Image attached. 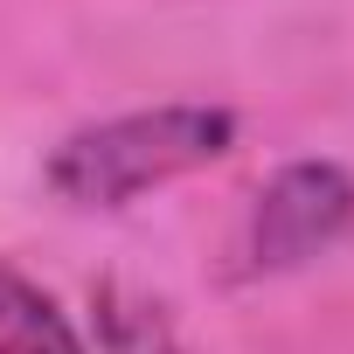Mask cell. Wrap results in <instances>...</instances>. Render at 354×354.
I'll use <instances>...</instances> for the list:
<instances>
[{
    "label": "cell",
    "instance_id": "277c9868",
    "mask_svg": "<svg viewBox=\"0 0 354 354\" xmlns=\"http://www.w3.org/2000/svg\"><path fill=\"white\" fill-rule=\"evenodd\" d=\"M97 340L104 354H181V340H174L167 313L125 285H104L97 292Z\"/></svg>",
    "mask_w": 354,
    "mask_h": 354
},
{
    "label": "cell",
    "instance_id": "7a4b0ae2",
    "mask_svg": "<svg viewBox=\"0 0 354 354\" xmlns=\"http://www.w3.org/2000/svg\"><path fill=\"white\" fill-rule=\"evenodd\" d=\"M354 230V181L333 160H299L278 181H264V195L250 202V223L236 236L243 271H292L319 250H333Z\"/></svg>",
    "mask_w": 354,
    "mask_h": 354
},
{
    "label": "cell",
    "instance_id": "6da1fadb",
    "mask_svg": "<svg viewBox=\"0 0 354 354\" xmlns=\"http://www.w3.org/2000/svg\"><path fill=\"white\" fill-rule=\"evenodd\" d=\"M230 146H236V118L223 104H153V111H125L70 132L49 153V188L77 209H125L223 160Z\"/></svg>",
    "mask_w": 354,
    "mask_h": 354
},
{
    "label": "cell",
    "instance_id": "3957f363",
    "mask_svg": "<svg viewBox=\"0 0 354 354\" xmlns=\"http://www.w3.org/2000/svg\"><path fill=\"white\" fill-rule=\"evenodd\" d=\"M0 354H91L63 306L15 264H0Z\"/></svg>",
    "mask_w": 354,
    "mask_h": 354
}]
</instances>
